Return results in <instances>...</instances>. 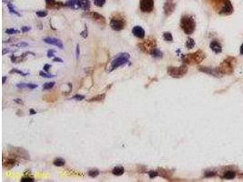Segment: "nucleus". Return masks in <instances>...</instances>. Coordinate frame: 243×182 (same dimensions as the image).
Returning a JSON list of instances; mask_svg holds the SVG:
<instances>
[{
    "label": "nucleus",
    "instance_id": "f257e3e1",
    "mask_svg": "<svg viewBox=\"0 0 243 182\" xmlns=\"http://www.w3.org/2000/svg\"><path fill=\"white\" fill-rule=\"evenodd\" d=\"M206 57L205 53L202 50H198L191 54H187L182 57V61L187 65H197L201 63Z\"/></svg>",
    "mask_w": 243,
    "mask_h": 182
},
{
    "label": "nucleus",
    "instance_id": "f03ea898",
    "mask_svg": "<svg viewBox=\"0 0 243 182\" xmlns=\"http://www.w3.org/2000/svg\"><path fill=\"white\" fill-rule=\"evenodd\" d=\"M180 27L187 35H191L196 28V23L192 17L183 16L180 19Z\"/></svg>",
    "mask_w": 243,
    "mask_h": 182
},
{
    "label": "nucleus",
    "instance_id": "7ed1b4c3",
    "mask_svg": "<svg viewBox=\"0 0 243 182\" xmlns=\"http://www.w3.org/2000/svg\"><path fill=\"white\" fill-rule=\"evenodd\" d=\"M110 27L115 31H121L124 28H126L127 21L124 16H122L119 13L114 14L111 17L110 19Z\"/></svg>",
    "mask_w": 243,
    "mask_h": 182
},
{
    "label": "nucleus",
    "instance_id": "20e7f679",
    "mask_svg": "<svg viewBox=\"0 0 243 182\" xmlns=\"http://www.w3.org/2000/svg\"><path fill=\"white\" fill-rule=\"evenodd\" d=\"M213 6L220 14L229 15L232 12V6L229 0H214Z\"/></svg>",
    "mask_w": 243,
    "mask_h": 182
},
{
    "label": "nucleus",
    "instance_id": "39448f33",
    "mask_svg": "<svg viewBox=\"0 0 243 182\" xmlns=\"http://www.w3.org/2000/svg\"><path fill=\"white\" fill-rule=\"evenodd\" d=\"M235 64H236V59L229 57L221 63L220 67L217 68V70L221 75H230L233 72V66Z\"/></svg>",
    "mask_w": 243,
    "mask_h": 182
},
{
    "label": "nucleus",
    "instance_id": "423d86ee",
    "mask_svg": "<svg viewBox=\"0 0 243 182\" xmlns=\"http://www.w3.org/2000/svg\"><path fill=\"white\" fill-rule=\"evenodd\" d=\"M138 47L139 49L146 53V54H151V52L154 50L155 48H157V42L155 40L154 38H151V37H149L148 38L142 40L141 42L138 43Z\"/></svg>",
    "mask_w": 243,
    "mask_h": 182
},
{
    "label": "nucleus",
    "instance_id": "0eeeda50",
    "mask_svg": "<svg viewBox=\"0 0 243 182\" xmlns=\"http://www.w3.org/2000/svg\"><path fill=\"white\" fill-rule=\"evenodd\" d=\"M130 58V55L129 53H121V54H118V57H116L113 61L111 62L110 68V72L118 68L119 67L123 66V65H126L129 60Z\"/></svg>",
    "mask_w": 243,
    "mask_h": 182
},
{
    "label": "nucleus",
    "instance_id": "6e6552de",
    "mask_svg": "<svg viewBox=\"0 0 243 182\" xmlns=\"http://www.w3.org/2000/svg\"><path fill=\"white\" fill-rule=\"evenodd\" d=\"M188 73L187 65H182L179 67H169L168 68V74L173 78H180L183 77Z\"/></svg>",
    "mask_w": 243,
    "mask_h": 182
},
{
    "label": "nucleus",
    "instance_id": "1a4fd4ad",
    "mask_svg": "<svg viewBox=\"0 0 243 182\" xmlns=\"http://www.w3.org/2000/svg\"><path fill=\"white\" fill-rule=\"evenodd\" d=\"M139 8L143 13H151L154 9V0H139Z\"/></svg>",
    "mask_w": 243,
    "mask_h": 182
},
{
    "label": "nucleus",
    "instance_id": "9d476101",
    "mask_svg": "<svg viewBox=\"0 0 243 182\" xmlns=\"http://www.w3.org/2000/svg\"><path fill=\"white\" fill-rule=\"evenodd\" d=\"M176 8V4L174 3L173 0H166L164 6H163V10H164V14L166 17H169L175 10Z\"/></svg>",
    "mask_w": 243,
    "mask_h": 182
},
{
    "label": "nucleus",
    "instance_id": "9b49d317",
    "mask_svg": "<svg viewBox=\"0 0 243 182\" xmlns=\"http://www.w3.org/2000/svg\"><path fill=\"white\" fill-rule=\"evenodd\" d=\"M89 17L91 20H93L94 22L98 24L101 26H103L106 25V18H105V17H103L102 15H100V14H98L97 12H90V13H89Z\"/></svg>",
    "mask_w": 243,
    "mask_h": 182
},
{
    "label": "nucleus",
    "instance_id": "f8f14e48",
    "mask_svg": "<svg viewBox=\"0 0 243 182\" xmlns=\"http://www.w3.org/2000/svg\"><path fill=\"white\" fill-rule=\"evenodd\" d=\"M43 41H44L45 43H46V44L56 46L59 47L60 49H63L64 48L63 43L58 38H46L43 39Z\"/></svg>",
    "mask_w": 243,
    "mask_h": 182
},
{
    "label": "nucleus",
    "instance_id": "ddd939ff",
    "mask_svg": "<svg viewBox=\"0 0 243 182\" xmlns=\"http://www.w3.org/2000/svg\"><path fill=\"white\" fill-rule=\"evenodd\" d=\"M17 163H18V160L16 158H14L13 155L7 159H5V158L3 159V167L6 168H12L13 167L17 165Z\"/></svg>",
    "mask_w": 243,
    "mask_h": 182
},
{
    "label": "nucleus",
    "instance_id": "4468645a",
    "mask_svg": "<svg viewBox=\"0 0 243 182\" xmlns=\"http://www.w3.org/2000/svg\"><path fill=\"white\" fill-rule=\"evenodd\" d=\"M132 34L136 38H137L139 39H144V38H145V30L139 26H136L133 27Z\"/></svg>",
    "mask_w": 243,
    "mask_h": 182
},
{
    "label": "nucleus",
    "instance_id": "2eb2a0df",
    "mask_svg": "<svg viewBox=\"0 0 243 182\" xmlns=\"http://www.w3.org/2000/svg\"><path fill=\"white\" fill-rule=\"evenodd\" d=\"M46 7L47 8H61L63 6H66L65 4L62 2H56L55 0H46Z\"/></svg>",
    "mask_w": 243,
    "mask_h": 182
},
{
    "label": "nucleus",
    "instance_id": "dca6fc26",
    "mask_svg": "<svg viewBox=\"0 0 243 182\" xmlns=\"http://www.w3.org/2000/svg\"><path fill=\"white\" fill-rule=\"evenodd\" d=\"M209 46H210L211 50H212L214 53H216V54H219V53H221V51H222V46H221V44H220L218 41H216V40H213V41L210 43Z\"/></svg>",
    "mask_w": 243,
    "mask_h": 182
},
{
    "label": "nucleus",
    "instance_id": "f3484780",
    "mask_svg": "<svg viewBox=\"0 0 243 182\" xmlns=\"http://www.w3.org/2000/svg\"><path fill=\"white\" fill-rule=\"evenodd\" d=\"M78 6L85 11H88L90 8V1L89 0H78Z\"/></svg>",
    "mask_w": 243,
    "mask_h": 182
},
{
    "label": "nucleus",
    "instance_id": "a211bd4d",
    "mask_svg": "<svg viewBox=\"0 0 243 182\" xmlns=\"http://www.w3.org/2000/svg\"><path fill=\"white\" fill-rule=\"evenodd\" d=\"M199 71H202V72H205L207 74H210V75H213V76H216V77H219L220 76V73L219 71L216 69H211V68H199Z\"/></svg>",
    "mask_w": 243,
    "mask_h": 182
},
{
    "label": "nucleus",
    "instance_id": "6ab92c4d",
    "mask_svg": "<svg viewBox=\"0 0 243 182\" xmlns=\"http://www.w3.org/2000/svg\"><path fill=\"white\" fill-rule=\"evenodd\" d=\"M17 88L18 89H35L38 88L37 84H32V83H20L17 85Z\"/></svg>",
    "mask_w": 243,
    "mask_h": 182
},
{
    "label": "nucleus",
    "instance_id": "aec40b11",
    "mask_svg": "<svg viewBox=\"0 0 243 182\" xmlns=\"http://www.w3.org/2000/svg\"><path fill=\"white\" fill-rule=\"evenodd\" d=\"M124 173H125V168L123 167H121V166L115 167L112 169V174L115 175V176H122Z\"/></svg>",
    "mask_w": 243,
    "mask_h": 182
},
{
    "label": "nucleus",
    "instance_id": "412c9836",
    "mask_svg": "<svg viewBox=\"0 0 243 182\" xmlns=\"http://www.w3.org/2000/svg\"><path fill=\"white\" fill-rule=\"evenodd\" d=\"M158 176L162 177V178L165 179V180H169L170 177H171V172H169V171L167 170V169L160 168V169H158Z\"/></svg>",
    "mask_w": 243,
    "mask_h": 182
},
{
    "label": "nucleus",
    "instance_id": "4be33fe9",
    "mask_svg": "<svg viewBox=\"0 0 243 182\" xmlns=\"http://www.w3.org/2000/svg\"><path fill=\"white\" fill-rule=\"evenodd\" d=\"M235 176H236L235 171H233V170H228V171H225L224 174L221 177L224 180H232V179L235 178Z\"/></svg>",
    "mask_w": 243,
    "mask_h": 182
},
{
    "label": "nucleus",
    "instance_id": "5701e85b",
    "mask_svg": "<svg viewBox=\"0 0 243 182\" xmlns=\"http://www.w3.org/2000/svg\"><path fill=\"white\" fill-rule=\"evenodd\" d=\"M105 97H106V94L103 93V94H100V95H98V96H96V97H91V98L89 99L88 101H89V102H95V101H99V102H101V101H103V100L105 99Z\"/></svg>",
    "mask_w": 243,
    "mask_h": 182
},
{
    "label": "nucleus",
    "instance_id": "b1692460",
    "mask_svg": "<svg viewBox=\"0 0 243 182\" xmlns=\"http://www.w3.org/2000/svg\"><path fill=\"white\" fill-rule=\"evenodd\" d=\"M78 0H67L66 2V6H68L69 8H72V9H76L78 8Z\"/></svg>",
    "mask_w": 243,
    "mask_h": 182
},
{
    "label": "nucleus",
    "instance_id": "393cba45",
    "mask_svg": "<svg viewBox=\"0 0 243 182\" xmlns=\"http://www.w3.org/2000/svg\"><path fill=\"white\" fill-rule=\"evenodd\" d=\"M150 55H151L153 57H156V58H162V57H163V52L160 51V50L157 49V48H155L154 50L151 52Z\"/></svg>",
    "mask_w": 243,
    "mask_h": 182
},
{
    "label": "nucleus",
    "instance_id": "a878e982",
    "mask_svg": "<svg viewBox=\"0 0 243 182\" xmlns=\"http://www.w3.org/2000/svg\"><path fill=\"white\" fill-rule=\"evenodd\" d=\"M65 164H66L65 160L61 159V158H57V159H54V161H53V165L56 166V167H63Z\"/></svg>",
    "mask_w": 243,
    "mask_h": 182
},
{
    "label": "nucleus",
    "instance_id": "bb28decb",
    "mask_svg": "<svg viewBox=\"0 0 243 182\" xmlns=\"http://www.w3.org/2000/svg\"><path fill=\"white\" fill-rule=\"evenodd\" d=\"M6 5H7V7H8V9H9V11H10V13H11V14H14V15H16V16H18V17H20V16H21V15H20V14H19V13H18V11H17L15 8H14V7H13V6H12V4H11V3H9V2H8Z\"/></svg>",
    "mask_w": 243,
    "mask_h": 182
},
{
    "label": "nucleus",
    "instance_id": "cd10ccee",
    "mask_svg": "<svg viewBox=\"0 0 243 182\" xmlns=\"http://www.w3.org/2000/svg\"><path fill=\"white\" fill-rule=\"evenodd\" d=\"M163 38H164L165 41H169V42L173 41V37H172V35H171L170 32H164V34H163Z\"/></svg>",
    "mask_w": 243,
    "mask_h": 182
},
{
    "label": "nucleus",
    "instance_id": "c85d7f7f",
    "mask_svg": "<svg viewBox=\"0 0 243 182\" xmlns=\"http://www.w3.org/2000/svg\"><path fill=\"white\" fill-rule=\"evenodd\" d=\"M89 176L91 178H96L99 175V170L97 169V168H93V169H90L89 171Z\"/></svg>",
    "mask_w": 243,
    "mask_h": 182
},
{
    "label": "nucleus",
    "instance_id": "c756f323",
    "mask_svg": "<svg viewBox=\"0 0 243 182\" xmlns=\"http://www.w3.org/2000/svg\"><path fill=\"white\" fill-rule=\"evenodd\" d=\"M186 46H187V48L188 49H191V48H193L194 46H195V41L192 39V38H188V40H187V42H186Z\"/></svg>",
    "mask_w": 243,
    "mask_h": 182
},
{
    "label": "nucleus",
    "instance_id": "7c9ffc66",
    "mask_svg": "<svg viewBox=\"0 0 243 182\" xmlns=\"http://www.w3.org/2000/svg\"><path fill=\"white\" fill-rule=\"evenodd\" d=\"M9 74H19V75H21L23 77H26V76L28 75V73H25V72H23L21 70H18L17 68H13L12 70H10L9 71Z\"/></svg>",
    "mask_w": 243,
    "mask_h": 182
},
{
    "label": "nucleus",
    "instance_id": "2f4dec72",
    "mask_svg": "<svg viewBox=\"0 0 243 182\" xmlns=\"http://www.w3.org/2000/svg\"><path fill=\"white\" fill-rule=\"evenodd\" d=\"M39 75L42 77H46V78H51V77H55L56 75H53V74H48L47 72H46L44 70L40 71L39 72Z\"/></svg>",
    "mask_w": 243,
    "mask_h": 182
},
{
    "label": "nucleus",
    "instance_id": "473e14b6",
    "mask_svg": "<svg viewBox=\"0 0 243 182\" xmlns=\"http://www.w3.org/2000/svg\"><path fill=\"white\" fill-rule=\"evenodd\" d=\"M54 86H55V82H48V83H46V84H44V86H43V89H44V90L51 89Z\"/></svg>",
    "mask_w": 243,
    "mask_h": 182
},
{
    "label": "nucleus",
    "instance_id": "72a5a7b5",
    "mask_svg": "<svg viewBox=\"0 0 243 182\" xmlns=\"http://www.w3.org/2000/svg\"><path fill=\"white\" fill-rule=\"evenodd\" d=\"M6 33L8 34V35H14V34L20 33V31L18 30V29H15V28H7V29L6 30Z\"/></svg>",
    "mask_w": 243,
    "mask_h": 182
},
{
    "label": "nucleus",
    "instance_id": "f704fd0d",
    "mask_svg": "<svg viewBox=\"0 0 243 182\" xmlns=\"http://www.w3.org/2000/svg\"><path fill=\"white\" fill-rule=\"evenodd\" d=\"M217 175V172L216 171H210V170H207L204 174V177L205 178H210V177H214Z\"/></svg>",
    "mask_w": 243,
    "mask_h": 182
},
{
    "label": "nucleus",
    "instance_id": "c9c22d12",
    "mask_svg": "<svg viewBox=\"0 0 243 182\" xmlns=\"http://www.w3.org/2000/svg\"><path fill=\"white\" fill-rule=\"evenodd\" d=\"M158 176V171L157 170H149V179H155Z\"/></svg>",
    "mask_w": 243,
    "mask_h": 182
},
{
    "label": "nucleus",
    "instance_id": "e433bc0d",
    "mask_svg": "<svg viewBox=\"0 0 243 182\" xmlns=\"http://www.w3.org/2000/svg\"><path fill=\"white\" fill-rule=\"evenodd\" d=\"M94 4L98 7H102L106 4V0H94Z\"/></svg>",
    "mask_w": 243,
    "mask_h": 182
},
{
    "label": "nucleus",
    "instance_id": "4c0bfd02",
    "mask_svg": "<svg viewBox=\"0 0 243 182\" xmlns=\"http://www.w3.org/2000/svg\"><path fill=\"white\" fill-rule=\"evenodd\" d=\"M72 98H73V99H75V100L81 101V100H83V99L85 98V96H83V95H79V94H77V95L73 96V97H72Z\"/></svg>",
    "mask_w": 243,
    "mask_h": 182
},
{
    "label": "nucleus",
    "instance_id": "58836bf2",
    "mask_svg": "<svg viewBox=\"0 0 243 182\" xmlns=\"http://www.w3.org/2000/svg\"><path fill=\"white\" fill-rule=\"evenodd\" d=\"M35 180L33 179V177H29V176H27V177H23L22 179L20 180V181L21 182H32L34 181Z\"/></svg>",
    "mask_w": 243,
    "mask_h": 182
},
{
    "label": "nucleus",
    "instance_id": "ea45409f",
    "mask_svg": "<svg viewBox=\"0 0 243 182\" xmlns=\"http://www.w3.org/2000/svg\"><path fill=\"white\" fill-rule=\"evenodd\" d=\"M37 16L39 18H44L47 16V12L46 11H37Z\"/></svg>",
    "mask_w": 243,
    "mask_h": 182
},
{
    "label": "nucleus",
    "instance_id": "a19ab883",
    "mask_svg": "<svg viewBox=\"0 0 243 182\" xmlns=\"http://www.w3.org/2000/svg\"><path fill=\"white\" fill-rule=\"evenodd\" d=\"M80 35H81V37H82L83 38H86L88 37V28L85 27V30H84L83 32H81Z\"/></svg>",
    "mask_w": 243,
    "mask_h": 182
},
{
    "label": "nucleus",
    "instance_id": "79ce46f5",
    "mask_svg": "<svg viewBox=\"0 0 243 182\" xmlns=\"http://www.w3.org/2000/svg\"><path fill=\"white\" fill-rule=\"evenodd\" d=\"M54 54H55V50H53V49H52V50H51V49L48 50V51H47V57H53L55 56Z\"/></svg>",
    "mask_w": 243,
    "mask_h": 182
},
{
    "label": "nucleus",
    "instance_id": "37998d69",
    "mask_svg": "<svg viewBox=\"0 0 243 182\" xmlns=\"http://www.w3.org/2000/svg\"><path fill=\"white\" fill-rule=\"evenodd\" d=\"M30 29H31L30 26H23L22 28H21V32H22V33H26V32L29 31Z\"/></svg>",
    "mask_w": 243,
    "mask_h": 182
},
{
    "label": "nucleus",
    "instance_id": "c03bdc74",
    "mask_svg": "<svg viewBox=\"0 0 243 182\" xmlns=\"http://www.w3.org/2000/svg\"><path fill=\"white\" fill-rule=\"evenodd\" d=\"M50 68H51V65H49V64H46L44 67H43V70L46 71V72H48Z\"/></svg>",
    "mask_w": 243,
    "mask_h": 182
},
{
    "label": "nucleus",
    "instance_id": "a18cd8bd",
    "mask_svg": "<svg viewBox=\"0 0 243 182\" xmlns=\"http://www.w3.org/2000/svg\"><path fill=\"white\" fill-rule=\"evenodd\" d=\"M53 62H59V63H63L64 60L60 57H54L53 58Z\"/></svg>",
    "mask_w": 243,
    "mask_h": 182
},
{
    "label": "nucleus",
    "instance_id": "49530a36",
    "mask_svg": "<svg viewBox=\"0 0 243 182\" xmlns=\"http://www.w3.org/2000/svg\"><path fill=\"white\" fill-rule=\"evenodd\" d=\"M28 46V44L27 43H26V42H20V43H18V44H17L16 45V46H19V47H21V46Z\"/></svg>",
    "mask_w": 243,
    "mask_h": 182
},
{
    "label": "nucleus",
    "instance_id": "de8ad7c7",
    "mask_svg": "<svg viewBox=\"0 0 243 182\" xmlns=\"http://www.w3.org/2000/svg\"><path fill=\"white\" fill-rule=\"evenodd\" d=\"M79 55H80V54H79V45L78 44V45H77V58L79 57Z\"/></svg>",
    "mask_w": 243,
    "mask_h": 182
},
{
    "label": "nucleus",
    "instance_id": "09e8293b",
    "mask_svg": "<svg viewBox=\"0 0 243 182\" xmlns=\"http://www.w3.org/2000/svg\"><path fill=\"white\" fill-rule=\"evenodd\" d=\"M15 102H16V103H18V104H23L22 100H21V99H18V98L15 99Z\"/></svg>",
    "mask_w": 243,
    "mask_h": 182
},
{
    "label": "nucleus",
    "instance_id": "8fccbe9b",
    "mask_svg": "<svg viewBox=\"0 0 243 182\" xmlns=\"http://www.w3.org/2000/svg\"><path fill=\"white\" fill-rule=\"evenodd\" d=\"M29 112H30V115H35V114H37V111H35L33 109H31L29 110Z\"/></svg>",
    "mask_w": 243,
    "mask_h": 182
},
{
    "label": "nucleus",
    "instance_id": "3c124183",
    "mask_svg": "<svg viewBox=\"0 0 243 182\" xmlns=\"http://www.w3.org/2000/svg\"><path fill=\"white\" fill-rule=\"evenodd\" d=\"M6 78H7V77H6V76H4V77H3V79H2V83H3V84H5V83H6Z\"/></svg>",
    "mask_w": 243,
    "mask_h": 182
},
{
    "label": "nucleus",
    "instance_id": "603ef678",
    "mask_svg": "<svg viewBox=\"0 0 243 182\" xmlns=\"http://www.w3.org/2000/svg\"><path fill=\"white\" fill-rule=\"evenodd\" d=\"M8 52H10V50H9V49H4L2 53H3V55H5L6 53H8Z\"/></svg>",
    "mask_w": 243,
    "mask_h": 182
},
{
    "label": "nucleus",
    "instance_id": "864d4df0",
    "mask_svg": "<svg viewBox=\"0 0 243 182\" xmlns=\"http://www.w3.org/2000/svg\"><path fill=\"white\" fill-rule=\"evenodd\" d=\"M240 52H241V55H243V44L241 45V50H240Z\"/></svg>",
    "mask_w": 243,
    "mask_h": 182
}]
</instances>
